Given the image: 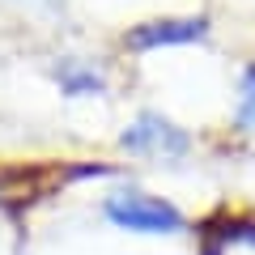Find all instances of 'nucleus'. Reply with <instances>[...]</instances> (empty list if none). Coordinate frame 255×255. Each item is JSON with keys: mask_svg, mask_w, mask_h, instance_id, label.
<instances>
[{"mask_svg": "<svg viewBox=\"0 0 255 255\" xmlns=\"http://www.w3.org/2000/svg\"><path fill=\"white\" fill-rule=\"evenodd\" d=\"M102 213H107V221H115L119 230H132V234H183L187 230V217L170 200L136 191V187L107 191L102 196Z\"/></svg>", "mask_w": 255, "mask_h": 255, "instance_id": "1", "label": "nucleus"}, {"mask_svg": "<svg viewBox=\"0 0 255 255\" xmlns=\"http://www.w3.org/2000/svg\"><path fill=\"white\" fill-rule=\"evenodd\" d=\"M119 145H124L128 153H136V157H162V162H179V157L191 153V136L174 124V119L157 115V111H140V115L124 128Z\"/></svg>", "mask_w": 255, "mask_h": 255, "instance_id": "2", "label": "nucleus"}, {"mask_svg": "<svg viewBox=\"0 0 255 255\" xmlns=\"http://www.w3.org/2000/svg\"><path fill=\"white\" fill-rule=\"evenodd\" d=\"M209 38V17H153L140 21L124 34L128 51H157V47H183V43H200Z\"/></svg>", "mask_w": 255, "mask_h": 255, "instance_id": "3", "label": "nucleus"}, {"mask_svg": "<svg viewBox=\"0 0 255 255\" xmlns=\"http://www.w3.org/2000/svg\"><path fill=\"white\" fill-rule=\"evenodd\" d=\"M55 85H60L68 98H94V94H107V77L94 68V64L77 60V55H64L55 64Z\"/></svg>", "mask_w": 255, "mask_h": 255, "instance_id": "4", "label": "nucleus"}, {"mask_svg": "<svg viewBox=\"0 0 255 255\" xmlns=\"http://www.w3.org/2000/svg\"><path fill=\"white\" fill-rule=\"evenodd\" d=\"M234 124L243 132H255V64H247L238 77V107H234Z\"/></svg>", "mask_w": 255, "mask_h": 255, "instance_id": "5", "label": "nucleus"}, {"mask_svg": "<svg viewBox=\"0 0 255 255\" xmlns=\"http://www.w3.org/2000/svg\"><path fill=\"white\" fill-rule=\"evenodd\" d=\"M9 191H13V174H9V170H0V200H4Z\"/></svg>", "mask_w": 255, "mask_h": 255, "instance_id": "6", "label": "nucleus"}]
</instances>
